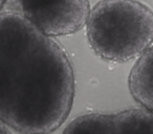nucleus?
Returning <instances> with one entry per match:
<instances>
[{"label":"nucleus","mask_w":153,"mask_h":134,"mask_svg":"<svg viewBox=\"0 0 153 134\" xmlns=\"http://www.w3.org/2000/svg\"><path fill=\"white\" fill-rule=\"evenodd\" d=\"M74 73L65 49L21 15L0 13V123L49 134L72 108Z\"/></svg>","instance_id":"f257e3e1"},{"label":"nucleus","mask_w":153,"mask_h":134,"mask_svg":"<svg viewBox=\"0 0 153 134\" xmlns=\"http://www.w3.org/2000/svg\"><path fill=\"white\" fill-rule=\"evenodd\" d=\"M85 25L90 48L107 62L131 61L153 44V11L140 0H101Z\"/></svg>","instance_id":"f03ea898"},{"label":"nucleus","mask_w":153,"mask_h":134,"mask_svg":"<svg viewBox=\"0 0 153 134\" xmlns=\"http://www.w3.org/2000/svg\"><path fill=\"white\" fill-rule=\"evenodd\" d=\"M5 5L51 37L79 32L91 10L89 0H7Z\"/></svg>","instance_id":"7ed1b4c3"},{"label":"nucleus","mask_w":153,"mask_h":134,"mask_svg":"<svg viewBox=\"0 0 153 134\" xmlns=\"http://www.w3.org/2000/svg\"><path fill=\"white\" fill-rule=\"evenodd\" d=\"M132 98L153 113V44L137 58L128 78Z\"/></svg>","instance_id":"20e7f679"},{"label":"nucleus","mask_w":153,"mask_h":134,"mask_svg":"<svg viewBox=\"0 0 153 134\" xmlns=\"http://www.w3.org/2000/svg\"><path fill=\"white\" fill-rule=\"evenodd\" d=\"M112 134H153V113L131 108L112 114Z\"/></svg>","instance_id":"39448f33"},{"label":"nucleus","mask_w":153,"mask_h":134,"mask_svg":"<svg viewBox=\"0 0 153 134\" xmlns=\"http://www.w3.org/2000/svg\"><path fill=\"white\" fill-rule=\"evenodd\" d=\"M62 134H112V114L80 115L66 126Z\"/></svg>","instance_id":"423d86ee"},{"label":"nucleus","mask_w":153,"mask_h":134,"mask_svg":"<svg viewBox=\"0 0 153 134\" xmlns=\"http://www.w3.org/2000/svg\"><path fill=\"white\" fill-rule=\"evenodd\" d=\"M0 134H12V132L10 131L9 127L0 123Z\"/></svg>","instance_id":"0eeeda50"},{"label":"nucleus","mask_w":153,"mask_h":134,"mask_svg":"<svg viewBox=\"0 0 153 134\" xmlns=\"http://www.w3.org/2000/svg\"><path fill=\"white\" fill-rule=\"evenodd\" d=\"M5 3H7V0H0V12H1V10L3 9Z\"/></svg>","instance_id":"6e6552de"}]
</instances>
